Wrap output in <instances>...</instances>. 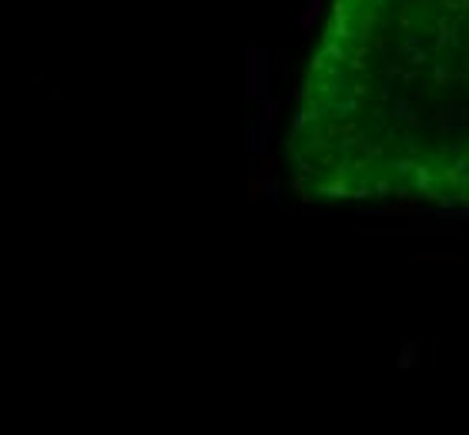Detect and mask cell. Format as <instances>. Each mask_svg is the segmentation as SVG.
<instances>
[{
  "instance_id": "obj_1",
  "label": "cell",
  "mask_w": 469,
  "mask_h": 435,
  "mask_svg": "<svg viewBox=\"0 0 469 435\" xmlns=\"http://www.w3.org/2000/svg\"><path fill=\"white\" fill-rule=\"evenodd\" d=\"M319 14H322V0H312V4H308V10L305 14H302V30H312L315 27V20H319Z\"/></svg>"
}]
</instances>
